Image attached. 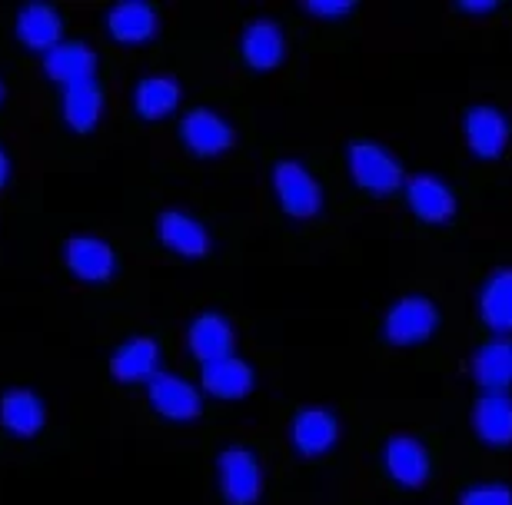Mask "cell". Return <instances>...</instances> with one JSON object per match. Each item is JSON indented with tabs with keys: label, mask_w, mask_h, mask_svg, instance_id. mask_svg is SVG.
<instances>
[{
	"label": "cell",
	"mask_w": 512,
	"mask_h": 505,
	"mask_svg": "<svg viewBox=\"0 0 512 505\" xmlns=\"http://www.w3.org/2000/svg\"><path fill=\"white\" fill-rule=\"evenodd\" d=\"M350 170L353 180L370 193H393L403 187V167L389 150H383L380 143L360 140L350 147Z\"/></svg>",
	"instance_id": "obj_1"
},
{
	"label": "cell",
	"mask_w": 512,
	"mask_h": 505,
	"mask_svg": "<svg viewBox=\"0 0 512 505\" xmlns=\"http://www.w3.org/2000/svg\"><path fill=\"white\" fill-rule=\"evenodd\" d=\"M436 323H439V313L426 296H406V300H399L389 309L383 336L396 346H416L433 336Z\"/></svg>",
	"instance_id": "obj_2"
},
{
	"label": "cell",
	"mask_w": 512,
	"mask_h": 505,
	"mask_svg": "<svg viewBox=\"0 0 512 505\" xmlns=\"http://www.w3.org/2000/svg\"><path fill=\"white\" fill-rule=\"evenodd\" d=\"M273 187L276 197H280L283 210L293 216H313L320 213L323 206V190L320 183L313 180V173L303 167V163H276L273 170Z\"/></svg>",
	"instance_id": "obj_3"
},
{
	"label": "cell",
	"mask_w": 512,
	"mask_h": 505,
	"mask_svg": "<svg viewBox=\"0 0 512 505\" xmlns=\"http://www.w3.org/2000/svg\"><path fill=\"white\" fill-rule=\"evenodd\" d=\"M220 486L230 505H253L263 492V469L253 452L227 449L220 456Z\"/></svg>",
	"instance_id": "obj_4"
},
{
	"label": "cell",
	"mask_w": 512,
	"mask_h": 505,
	"mask_svg": "<svg viewBox=\"0 0 512 505\" xmlns=\"http://www.w3.org/2000/svg\"><path fill=\"white\" fill-rule=\"evenodd\" d=\"M383 462H386V472L393 476L399 486H423L426 476H429V456H426V446L413 436H393L386 442V452H383Z\"/></svg>",
	"instance_id": "obj_5"
},
{
	"label": "cell",
	"mask_w": 512,
	"mask_h": 505,
	"mask_svg": "<svg viewBox=\"0 0 512 505\" xmlns=\"http://www.w3.org/2000/svg\"><path fill=\"white\" fill-rule=\"evenodd\" d=\"M147 389H150V403L157 406V412H163L167 419H177V422L197 419L200 393L187 383V379L170 376V373H157L147 383Z\"/></svg>",
	"instance_id": "obj_6"
},
{
	"label": "cell",
	"mask_w": 512,
	"mask_h": 505,
	"mask_svg": "<svg viewBox=\"0 0 512 505\" xmlns=\"http://www.w3.org/2000/svg\"><path fill=\"white\" fill-rule=\"evenodd\" d=\"M183 143L197 153V157H217V153L230 150L233 130L230 123L217 117L213 110H193L183 120Z\"/></svg>",
	"instance_id": "obj_7"
},
{
	"label": "cell",
	"mask_w": 512,
	"mask_h": 505,
	"mask_svg": "<svg viewBox=\"0 0 512 505\" xmlns=\"http://www.w3.org/2000/svg\"><path fill=\"white\" fill-rule=\"evenodd\" d=\"M64 256H67L70 270L87 283H104L117 270L114 250H110L104 240H94V236H77V240H70L64 246Z\"/></svg>",
	"instance_id": "obj_8"
},
{
	"label": "cell",
	"mask_w": 512,
	"mask_h": 505,
	"mask_svg": "<svg viewBox=\"0 0 512 505\" xmlns=\"http://www.w3.org/2000/svg\"><path fill=\"white\" fill-rule=\"evenodd\" d=\"M336 436H340V426H336L330 409H300L293 419V446L303 452V456H323L336 446Z\"/></svg>",
	"instance_id": "obj_9"
},
{
	"label": "cell",
	"mask_w": 512,
	"mask_h": 505,
	"mask_svg": "<svg viewBox=\"0 0 512 505\" xmlns=\"http://www.w3.org/2000/svg\"><path fill=\"white\" fill-rule=\"evenodd\" d=\"M466 140L469 150L483 160H496L506 150L509 140V123L499 110L493 107H476L466 113Z\"/></svg>",
	"instance_id": "obj_10"
},
{
	"label": "cell",
	"mask_w": 512,
	"mask_h": 505,
	"mask_svg": "<svg viewBox=\"0 0 512 505\" xmlns=\"http://www.w3.org/2000/svg\"><path fill=\"white\" fill-rule=\"evenodd\" d=\"M406 197H409V210L423 216L426 223H446L456 213L453 190L443 180L429 177V173H419V177L406 183Z\"/></svg>",
	"instance_id": "obj_11"
},
{
	"label": "cell",
	"mask_w": 512,
	"mask_h": 505,
	"mask_svg": "<svg viewBox=\"0 0 512 505\" xmlns=\"http://www.w3.org/2000/svg\"><path fill=\"white\" fill-rule=\"evenodd\" d=\"M190 349L203 366L233 356V326L217 313H203L190 326Z\"/></svg>",
	"instance_id": "obj_12"
},
{
	"label": "cell",
	"mask_w": 512,
	"mask_h": 505,
	"mask_svg": "<svg viewBox=\"0 0 512 505\" xmlns=\"http://www.w3.org/2000/svg\"><path fill=\"white\" fill-rule=\"evenodd\" d=\"M114 379L120 383H150L160 373V346L153 339H130L127 346H120L114 353Z\"/></svg>",
	"instance_id": "obj_13"
},
{
	"label": "cell",
	"mask_w": 512,
	"mask_h": 505,
	"mask_svg": "<svg viewBox=\"0 0 512 505\" xmlns=\"http://www.w3.org/2000/svg\"><path fill=\"white\" fill-rule=\"evenodd\" d=\"M160 240L170 246L173 253L190 256V260H200V256L210 253V236L207 230L193 220V216L170 210L160 216Z\"/></svg>",
	"instance_id": "obj_14"
},
{
	"label": "cell",
	"mask_w": 512,
	"mask_h": 505,
	"mask_svg": "<svg viewBox=\"0 0 512 505\" xmlns=\"http://www.w3.org/2000/svg\"><path fill=\"white\" fill-rule=\"evenodd\" d=\"M47 74L60 80L64 87L84 84V80H97V54L87 44H60L44 60Z\"/></svg>",
	"instance_id": "obj_15"
},
{
	"label": "cell",
	"mask_w": 512,
	"mask_h": 505,
	"mask_svg": "<svg viewBox=\"0 0 512 505\" xmlns=\"http://www.w3.org/2000/svg\"><path fill=\"white\" fill-rule=\"evenodd\" d=\"M479 439L489 446H509L512 442V396L509 393H486L473 412Z\"/></svg>",
	"instance_id": "obj_16"
},
{
	"label": "cell",
	"mask_w": 512,
	"mask_h": 505,
	"mask_svg": "<svg viewBox=\"0 0 512 505\" xmlns=\"http://www.w3.org/2000/svg\"><path fill=\"white\" fill-rule=\"evenodd\" d=\"M473 373L476 383L486 393H509L512 386V343L506 339H493L476 353L473 359Z\"/></svg>",
	"instance_id": "obj_17"
},
{
	"label": "cell",
	"mask_w": 512,
	"mask_h": 505,
	"mask_svg": "<svg viewBox=\"0 0 512 505\" xmlns=\"http://www.w3.org/2000/svg\"><path fill=\"white\" fill-rule=\"evenodd\" d=\"M64 117L70 123V130H94L100 117H104V90L97 80H84V84H70L64 87Z\"/></svg>",
	"instance_id": "obj_18"
},
{
	"label": "cell",
	"mask_w": 512,
	"mask_h": 505,
	"mask_svg": "<svg viewBox=\"0 0 512 505\" xmlns=\"http://www.w3.org/2000/svg\"><path fill=\"white\" fill-rule=\"evenodd\" d=\"M203 389L217 399H243L253 389V369L240 359H217L203 366Z\"/></svg>",
	"instance_id": "obj_19"
},
{
	"label": "cell",
	"mask_w": 512,
	"mask_h": 505,
	"mask_svg": "<svg viewBox=\"0 0 512 505\" xmlns=\"http://www.w3.org/2000/svg\"><path fill=\"white\" fill-rule=\"evenodd\" d=\"M60 30H64L60 27V17L47 4H27L17 17V34L30 50L50 54L54 47H60Z\"/></svg>",
	"instance_id": "obj_20"
},
{
	"label": "cell",
	"mask_w": 512,
	"mask_h": 505,
	"mask_svg": "<svg viewBox=\"0 0 512 505\" xmlns=\"http://www.w3.org/2000/svg\"><path fill=\"white\" fill-rule=\"evenodd\" d=\"M110 34L120 44H143L157 34V10L143 0H127L110 10Z\"/></svg>",
	"instance_id": "obj_21"
},
{
	"label": "cell",
	"mask_w": 512,
	"mask_h": 505,
	"mask_svg": "<svg viewBox=\"0 0 512 505\" xmlns=\"http://www.w3.org/2000/svg\"><path fill=\"white\" fill-rule=\"evenodd\" d=\"M286 44L280 27L270 24V20H256V24L247 27L243 34V57L253 70H273L283 60Z\"/></svg>",
	"instance_id": "obj_22"
},
{
	"label": "cell",
	"mask_w": 512,
	"mask_h": 505,
	"mask_svg": "<svg viewBox=\"0 0 512 505\" xmlns=\"http://www.w3.org/2000/svg\"><path fill=\"white\" fill-rule=\"evenodd\" d=\"M0 419H4V426L14 432V436H37L40 429H44V403L27 393V389H14V393L4 396V403H0Z\"/></svg>",
	"instance_id": "obj_23"
},
{
	"label": "cell",
	"mask_w": 512,
	"mask_h": 505,
	"mask_svg": "<svg viewBox=\"0 0 512 505\" xmlns=\"http://www.w3.org/2000/svg\"><path fill=\"white\" fill-rule=\"evenodd\" d=\"M479 309L489 329L496 333H512V270H499L489 276L479 296Z\"/></svg>",
	"instance_id": "obj_24"
},
{
	"label": "cell",
	"mask_w": 512,
	"mask_h": 505,
	"mask_svg": "<svg viewBox=\"0 0 512 505\" xmlns=\"http://www.w3.org/2000/svg\"><path fill=\"white\" fill-rule=\"evenodd\" d=\"M180 103V84L170 77H150L137 87V113L147 120L167 117L170 110H177Z\"/></svg>",
	"instance_id": "obj_25"
},
{
	"label": "cell",
	"mask_w": 512,
	"mask_h": 505,
	"mask_svg": "<svg viewBox=\"0 0 512 505\" xmlns=\"http://www.w3.org/2000/svg\"><path fill=\"white\" fill-rule=\"evenodd\" d=\"M459 505H512V489L499 482H483V486L466 489Z\"/></svg>",
	"instance_id": "obj_26"
},
{
	"label": "cell",
	"mask_w": 512,
	"mask_h": 505,
	"mask_svg": "<svg viewBox=\"0 0 512 505\" xmlns=\"http://www.w3.org/2000/svg\"><path fill=\"white\" fill-rule=\"evenodd\" d=\"M306 10H313V14H320V17H343V14H350L353 4L350 0H310Z\"/></svg>",
	"instance_id": "obj_27"
},
{
	"label": "cell",
	"mask_w": 512,
	"mask_h": 505,
	"mask_svg": "<svg viewBox=\"0 0 512 505\" xmlns=\"http://www.w3.org/2000/svg\"><path fill=\"white\" fill-rule=\"evenodd\" d=\"M463 10H473V14H479V10H496V0H463L459 4Z\"/></svg>",
	"instance_id": "obj_28"
},
{
	"label": "cell",
	"mask_w": 512,
	"mask_h": 505,
	"mask_svg": "<svg viewBox=\"0 0 512 505\" xmlns=\"http://www.w3.org/2000/svg\"><path fill=\"white\" fill-rule=\"evenodd\" d=\"M7 177H10V160H7V153L0 150V187L7 183Z\"/></svg>",
	"instance_id": "obj_29"
},
{
	"label": "cell",
	"mask_w": 512,
	"mask_h": 505,
	"mask_svg": "<svg viewBox=\"0 0 512 505\" xmlns=\"http://www.w3.org/2000/svg\"><path fill=\"white\" fill-rule=\"evenodd\" d=\"M0 100H4V87H0Z\"/></svg>",
	"instance_id": "obj_30"
}]
</instances>
